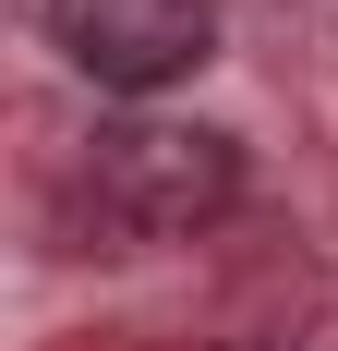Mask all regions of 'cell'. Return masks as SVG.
<instances>
[{"label": "cell", "mask_w": 338, "mask_h": 351, "mask_svg": "<svg viewBox=\"0 0 338 351\" xmlns=\"http://www.w3.org/2000/svg\"><path fill=\"white\" fill-rule=\"evenodd\" d=\"M73 206L97 218L109 243H194L205 218L242 206V145L218 134V121H157V109H133V121H109V134L85 145Z\"/></svg>", "instance_id": "1"}, {"label": "cell", "mask_w": 338, "mask_h": 351, "mask_svg": "<svg viewBox=\"0 0 338 351\" xmlns=\"http://www.w3.org/2000/svg\"><path fill=\"white\" fill-rule=\"evenodd\" d=\"M36 25L85 85L109 97H157L218 49V0H36Z\"/></svg>", "instance_id": "2"}]
</instances>
